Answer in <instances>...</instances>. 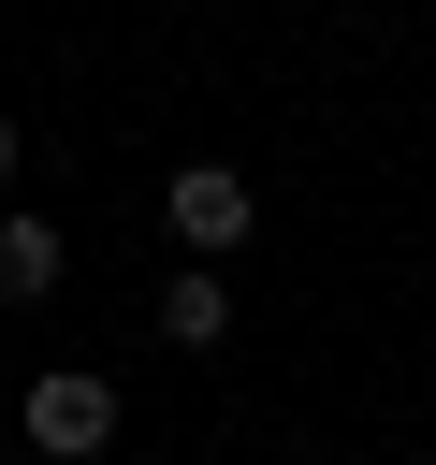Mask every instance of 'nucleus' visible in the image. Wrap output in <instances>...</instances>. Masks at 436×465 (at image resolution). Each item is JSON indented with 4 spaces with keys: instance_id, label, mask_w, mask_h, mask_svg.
Here are the masks:
<instances>
[{
    "instance_id": "nucleus-1",
    "label": "nucleus",
    "mask_w": 436,
    "mask_h": 465,
    "mask_svg": "<svg viewBox=\"0 0 436 465\" xmlns=\"http://www.w3.org/2000/svg\"><path fill=\"white\" fill-rule=\"evenodd\" d=\"M102 436H116V378H102V363H58V378H29V450H44V465H87Z\"/></svg>"
},
{
    "instance_id": "nucleus-2",
    "label": "nucleus",
    "mask_w": 436,
    "mask_h": 465,
    "mask_svg": "<svg viewBox=\"0 0 436 465\" xmlns=\"http://www.w3.org/2000/svg\"><path fill=\"white\" fill-rule=\"evenodd\" d=\"M247 218H262V203H247V174H218V160H203V174H174V247L233 262V247H247Z\"/></svg>"
},
{
    "instance_id": "nucleus-3",
    "label": "nucleus",
    "mask_w": 436,
    "mask_h": 465,
    "mask_svg": "<svg viewBox=\"0 0 436 465\" xmlns=\"http://www.w3.org/2000/svg\"><path fill=\"white\" fill-rule=\"evenodd\" d=\"M58 262H73V232H58V218H0V305H44V291H58Z\"/></svg>"
},
{
    "instance_id": "nucleus-4",
    "label": "nucleus",
    "mask_w": 436,
    "mask_h": 465,
    "mask_svg": "<svg viewBox=\"0 0 436 465\" xmlns=\"http://www.w3.org/2000/svg\"><path fill=\"white\" fill-rule=\"evenodd\" d=\"M160 334H174V349H218V334H233V291H218V262H189V276L160 291Z\"/></svg>"
},
{
    "instance_id": "nucleus-5",
    "label": "nucleus",
    "mask_w": 436,
    "mask_h": 465,
    "mask_svg": "<svg viewBox=\"0 0 436 465\" xmlns=\"http://www.w3.org/2000/svg\"><path fill=\"white\" fill-rule=\"evenodd\" d=\"M15 145H29V131H15V116H0V189H15Z\"/></svg>"
}]
</instances>
